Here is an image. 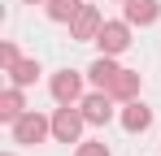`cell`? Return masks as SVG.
<instances>
[{"mask_svg":"<svg viewBox=\"0 0 161 156\" xmlns=\"http://www.w3.org/2000/svg\"><path fill=\"white\" fill-rule=\"evenodd\" d=\"M44 134H48V122L35 117V113H26V117L13 122V139H18V143H39Z\"/></svg>","mask_w":161,"mask_h":156,"instance_id":"6da1fadb","label":"cell"},{"mask_svg":"<svg viewBox=\"0 0 161 156\" xmlns=\"http://www.w3.org/2000/svg\"><path fill=\"white\" fill-rule=\"evenodd\" d=\"M96 44H100V52H105V56L122 52L126 44H131V39H126V26H122V22H105V26H100V35H96Z\"/></svg>","mask_w":161,"mask_h":156,"instance_id":"7a4b0ae2","label":"cell"},{"mask_svg":"<svg viewBox=\"0 0 161 156\" xmlns=\"http://www.w3.org/2000/svg\"><path fill=\"white\" fill-rule=\"evenodd\" d=\"M83 122H87V117H79L74 108H61V113L53 117V134L61 139V143H74V134H79V126H83Z\"/></svg>","mask_w":161,"mask_h":156,"instance_id":"3957f363","label":"cell"},{"mask_svg":"<svg viewBox=\"0 0 161 156\" xmlns=\"http://www.w3.org/2000/svg\"><path fill=\"white\" fill-rule=\"evenodd\" d=\"M79 87H83V82H79V74H70V70H65V74H57V78H53V96H57V100H61V104L79 100Z\"/></svg>","mask_w":161,"mask_h":156,"instance_id":"277c9868","label":"cell"},{"mask_svg":"<svg viewBox=\"0 0 161 156\" xmlns=\"http://www.w3.org/2000/svg\"><path fill=\"white\" fill-rule=\"evenodd\" d=\"M100 13H96V9H83L79 18H74V39H96V35H100Z\"/></svg>","mask_w":161,"mask_h":156,"instance_id":"5b68a950","label":"cell"},{"mask_svg":"<svg viewBox=\"0 0 161 156\" xmlns=\"http://www.w3.org/2000/svg\"><path fill=\"white\" fill-rule=\"evenodd\" d=\"M109 113H113L109 91H105V96H87V100H83V117H87V122H96V126H100V122H109Z\"/></svg>","mask_w":161,"mask_h":156,"instance_id":"8992f818","label":"cell"},{"mask_svg":"<svg viewBox=\"0 0 161 156\" xmlns=\"http://www.w3.org/2000/svg\"><path fill=\"white\" fill-rule=\"evenodd\" d=\"M135 91H139V74H126V70H118V78L109 82V96H118V100H131Z\"/></svg>","mask_w":161,"mask_h":156,"instance_id":"52a82bcc","label":"cell"},{"mask_svg":"<svg viewBox=\"0 0 161 156\" xmlns=\"http://www.w3.org/2000/svg\"><path fill=\"white\" fill-rule=\"evenodd\" d=\"M131 22H157V0H126Z\"/></svg>","mask_w":161,"mask_h":156,"instance_id":"ba28073f","label":"cell"},{"mask_svg":"<svg viewBox=\"0 0 161 156\" xmlns=\"http://www.w3.org/2000/svg\"><path fill=\"white\" fill-rule=\"evenodd\" d=\"M83 4L79 0H48V18H57V22H70V18H79Z\"/></svg>","mask_w":161,"mask_h":156,"instance_id":"9c48e42d","label":"cell"},{"mask_svg":"<svg viewBox=\"0 0 161 156\" xmlns=\"http://www.w3.org/2000/svg\"><path fill=\"white\" fill-rule=\"evenodd\" d=\"M87 74H92V82H96V87H105V91H109V82L118 78V70H113V61H109V56H100V61H96Z\"/></svg>","mask_w":161,"mask_h":156,"instance_id":"30bf717a","label":"cell"},{"mask_svg":"<svg viewBox=\"0 0 161 156\" xmlns=\"http://www.w3.org/2000/svg\"><path fill=\"white\" fill-rule=\"evenodd\" d=\"M148 122H153V113H148L144 104H131V108L122 113V126H126V130H144Z\"/></svg>","mask_w":161,"mask_h":156,"instance_id":"8fae6325","label":"cell"},{"mask_svg":"<svg viewBox=\"0 0 161 156\" xmlns=\"http://www.w3.org/2000/svg\"><path fill=\"white\" fill-rule=\"evenodd\" d=\"M0 113H4L9 122H18V117H22V96H18V91H4V100H0Z\"/></svg>","mask_w":161,"mask_h":156,"instance_id":"7c38bea8","label":"cell"},{"mask_svg":"<svg viewBox=\"0 0 161 156\" xmlns=\"http://www.w3.org/2000/svg\"><path fill=\"white\" fill-rule=\"evenodd\" d=\"M9 70H13V82H35V74H39L35 61H18V65H9Z\"/></svg>","mask_w":161,"mask_h":156,"instance_id":"4fadbf2b","label":"cell"},{"mask_svg":"<svg viewBox=\"0 0 161 156\" xmlns=\"http://www.w3.org/2000/svg\"><path fill=\"white\" fill-rule=\"evenodd\" d=\"M79 156H109L105 143H87V148H79Z\"/></svg>","mask_w":161,"mask_h":156,"instance_id":"5bb4252c","label":"cell"}]
</instances>
